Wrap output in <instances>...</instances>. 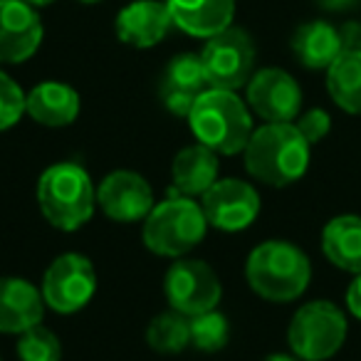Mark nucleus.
<instances>
[{"label":"nucleus","mask_w":361,"mask_h":361,"mask_svg":"<svg viewBox=\"0 0 361 361\" xmlns=\"http://www.w3.org/2000/svg\"><path fill=\"white\" fill-rule=\"evenodd\" d=\"M292 52L307 70H329L344 52L341 30L324 20L305 23L292 35Z\"/></svg>","instance_id":"19"},{"label":"nucleus","mask_w":361,"mask_h":361,"mask_svg":"<svg viewBox=\"0 0 361 361\" xmlns=\"http://www.w3.org/2000/svg\"><path fill=\"white\" fill-rule=\"evenodd\" d=\"M146 341L159 354H178L191 344V317L176 310L154 317L146 329Z\"/></svg>","instance_id":"23"},{"label":"nucleus","mask_w":361,"mask_h":361,"mask_svg":"<svg viewBox=\"0 0 361 361\" xmlns=\"http://www.w3.org/2000/svg\"><path fill=\"white\" fill-rule=\"evenodd\" d=\"M208 85L216 90H240L255 70V42L243 27H226L208 37L201 52Z\"/></svg>","instance_id":"7"},{"label":"nucleus","mask_w":361,"mask_h":361,"mask_svg":"<svg viewBox=\"0 0 361 361\" xmlns=\"http://www.w3.org/2000/svg\"><path fill=\"white\" fill-rule=\"evenodd\" d=\"M42 20L25 0H0V62L30 60L42 42Z\"/></svg>","instance_id":"12"},{"label":"nucleus","mask_w":361,"mask_h":361,"mask_svg":"<svg viewBox=\"0 0 361 361\" xmlns=\"http://www.w3.org/2000/svg\"><path fill=\"white\" fill-rule=\"evenodd\" d=\"M208 226L226 233L245 231L260 213L257 191L240 178H221L201 196Z\"/></svg>","instance_id":"10"},{"label":"nucleus","mask_w":361,"mask_h":361,"mask_svg":"<svg viewBox=\"0 0 361 361\" xmlns=\"http://www.w3.org/2000/svg\"><path fill=\"white\" fill-rule=\"evenodd\" d=\"M186 119L198 144L226 156L245 151L247 141L255 131L250 106H245V102L233 90L208 87L196 99Z\"/></svg>","instance_id":"2"},{"label":"nucleus","mask_w":361,"mask_h":361,"mask_svg":"<svg viewBox=\"0 0 361 361\" xmlns=\"http://www.w3.org/2000/svg\"><path fill=\"white\" fill-rule=\"evenodd\" d=\"M231 339V324H228L226 314L218 310H208L201 314L191 317V344L198 351H221Z\"/></svg>","instance_id":"24"},{"label":"nucleus","mask_w":361,"mask_h":361,"mask_svg":"<svg viewBox=\"0 0 361 361\" xmlns=\"http://www.w3.org/2000/svg\"><path fill=\"white\" fill-rule=\"evenodd\" d=\"M173 25L191 37L218 35L233 25L235 0H166Z\"/></svg>","instance_id":"17"},{"label":"nucleus","mask_w":361,"mask_h":361,"mask_svg":"<svg viewBox=\"0 0 361 361\" xmlns=\"http://www.w3.org/2000/svg\"><path fill=\"white\" fill-rule=\"evenodd\" d=\"M0 361H3V359H0Z\"/></svg>","instance_id":"34"},{"label":"nucleus","mask_w":361,"mask_h":361,"mask_svg":"<svg viewBox=\"0 0 361 361\" xmlns=\"http://www.w3.org/2000/svg\"><path fill=\"white\" fill-rule=\"evenodd\" d=\"M322 252L334 267L351 275L361 272V216L331 218L322 231Z\"/></svg>","instance_id":"21"},{"label":"nucleus","mask_w":361,"mask_h":361,"mask_svg":"<svg viewBox=\"0 0 361 361\" xmlns=\"http://www.w3.org/2000/svg\"><path fill=\"white\" fill-rule=\"evenodd\" d=\"M341 40H344V52L349 50H361V25L359 23H346L339 27Z\"/></svg>","instance_id":"28"},{"label":"nucleus","mask_w":361,"mask_h":361,"mask_svg":"<svg viewBox=\"0 0 361 361\" xmlns=\"http://www.w3.org/2000/svg\"><path fill=\"white\" fill-rule=\"evenodd\" d=\"M80 3H87V6H92V3H102V0H80Z\"/></svg>","instance_id":"33"},{"label":"nucleus","mask_w":361,"mask_h":361,"mask_svg":"<svg viewBox=\"0 0 361 361\" xmlns=\"http://www.w3.org/2000/svg\"><path fill=\"white\" fill-rule=\"evenodd\" d=\"M82 99L65 82H40L25 94V111L42 126H67L80 116Z\"/></svg>","instance_id":"18"},{"label":"nucleus","mask_w":361,"mask_h":361,"mask_svg":"<svg viewBox=\"0 0 361 361\" xmlns=\"http://www.w3.org/2000/svg\"><path fill=\"white\" fill-rule=\"evenodd\" d=\"M166 300L171 310L186 317L216 310L221 302L223 287L216 270L203 260H178L169 267L164 280Z\"/></svg>","instance_id":"9"},{"label":"nucleus","mask_w":361,"mask_h":361,"mask_svg":"<svg viewBox=\"0 0 361 361\" xmlns=\"http://www.w3.org/2000/svg\"><path fill=\"white\" fill-rule=\"evenodd\" d=\"M18 356L20 361H62V344L55 331L35 324L20 334Z\"/></svg>","instance_id":"25"},{"label":"nucleus","mask_w":361,"mask_h":361,"mask_svg":"<svg viewBox=\"0 0 361 361\" xmlns=\"http://www.w3.org/2000/svg\"><path fill=\"white\" fill-rule=\"evenodd\" d=\"M25 114V94L11 75L0 70V131L11 129Z\"/></svg>","instance_id":"26"},{"label":"nucleus","mask_w":361,"mask_h":361,"mask_svg":"<svg viewBox=\"0 0 361 361\" xmlns=\"http://www.w3.org/2000/svg\"><path fill=\"white\" fill-rule=\"evenodd\" d=\"M27 6H32V8H45V6H52L55 0H25Z\"/></svg>","instance_id":"32"},{"label":"nucleus","mask_w":361,"mask_h":361,"mask_svg":"<svg viewBox=\"0 0 361 361\" xmlns=\"http://www.w3.org/2000/svg\"><path fill=\"white\" fill-rule=\"evenodd\" d=\"M45 314L42 292L23 277H0V331L23 334Z\"/></svg>","instance_id":"16"},{"label":"nucleus","mask_w":361,"mask_h":361,"mask_svg":"<svg viewBox=\"0 0 361 361\" xmlns=\"http://www.w3.org/2000/svg\"><path fill=\"white\" fill-rule=\"evenodd\" d=\"M324 11H334V13H339V11H351V8L359 3V0H317Z\"/></svg>","instance_id":"30"},{"label":"nucleus","mask_w":361,"mask_h":361,"mask_svg":"<svg viewBox=\"0 0 361 361\" xmlns=\"http://www.w3.org/2000/svg\"><path fill=\"white\" fill-rule=\"evenodd\" d=\"M245 277L252 292L270 302H292L307 290L312 277L310 257L287 240L260 243L250 252Z\"/></svg>","instance_id":"3"},{"label":"nucleus","mask_w":361,"mask_h":361,"mask_svg":"<svg viewBox=\"0 0 361 361\" xmlns=\"http://www.w3.org/2000/svg\"><path fill=\"white\" fill-rule=\"evenodd\" d=\"M208 77L203 70L201 55H176L173 60L166 65L164 77L159 85V97L164 106L176 116H188L193 109L196 99L208 90Z\"/></svg>","instance_id":"14"},{"label":"nucleus","mask_w":361,"mask_h":361,"mask_svg":"<svg viewBox=\"0 0 361 361\" xmlns=\"http://www.w3.org/2000/svg\"><path fill=\"white\" fill-rule=\"evenodd\" d=\"M99 208L119 223H136L154 208V191L149 180L134 171H114L97 188Z\"/></svg>","instance_id":"13"},{"label":"nucleus","mask_w":361,"mask_h":361,"mask_svg":"<svg viewBox=\"0 0 361 361\" xmlns=\"http://www.w3.org/2000/svg\"><path fill=\"white\" fill-rule=\"evenodd\" d=\"M247 106L265 121H292L300 116L302 90L285 70L265 67L247 82Z\"/></svg>","instance_id":"11"},{"label":"nucleus","mask_w":361,"mask_h":361,"mask_svg":"<svg viewBox=\"0 0 361 361\" xmlns=\"http://www.w3.org/2000/svg\"><path fill=\"white\" fill-rule=\"evenodd\" d=\"M326 90L336 106L361 116V50L341 52L326 70Z\"/></svg>","instance_id":"22"},{"label":"nucleus","mask_w":361,"mask_h":361,"mask_svg":"<svg viewBox=\"0 0 361 361\" xmlns=\"http://www.w3.org/2000/svg\"><path fill=\"white\" fill-rule=\"evenodd\" d=\"M173 188L180 196H203L218 180V154L203 144L186 146L178 151L171 166Z\"/></svg>","instance_id":"20"},{"label":"nucleus","mask_w":361,"mask_h":361,"mask_svg":"<svg viewBox=\"0 0 361 361\" xmlns=\"http://www.w3.org/2000/svg\"><path fill=\"white\" fill-rule=\"evenodd\" d=\"M297 129H300V134L307 139V144H317V141H322L326 134H329V126H331V119L329 114H326L324 109H310L305 111V114L297 119Z\"/></svg>","instance_id":"27"},{"label":"nucleus","mask_w":361,"mask_h":361,"mask_svg":"<svg viewBox=\"0 0 361 361\" xmlns=\"http://www.w3.org/2000/svg\"><path fill=\"white\" fill-rule=\"evenodd\" d=\"M346 307H349V312L356 319H361V272L354 277V282L346 290Z\"/></svg>","instance_id":"29"},{"label":"nucleus","mask_w":361,"mask_h":361,"mask_svg":"<svg viewBox=\"0 0 361 361\" xmlns=\"http://www.w3.org/2000/svg\"><path fill=\"white\" fill-rule=\"evenodd\" d=\"M243 154L247 173L275 188L300 180L310 166V144L292 121H267L255 129Z\"/></svg>","instance_id":"1"},{"label":"nucleus","mask_w":361,"mask_h":361,"mask_svg":"<svg viewBox=\"0 0 361 361\" xmlns=\"http://www.w3.org/2000/svg\"><path fill=\"white\" fill-rule=\"evenodd\" d=\"M40 211L57 231H77L94 213L97 191L90 173L80 164H55L40 176L37 183Z\"/></svg>","instance_id":"4"},{"label":"nucleus","mask_w":361,"mask_h":361,"mask_svg":"<svg viewBox=\"0 0 361 361\" xmlns=\"http://www.w3.org/2000/svg\"><path fill=\"white\" fill-rule=\"evenodd\" d=\"M346 317L336 305L317 300L295 312L287 329V341L302 361L331 359L346 341Z\"/></svg>","instance_id":"6"},{"label":"nucleus","mask_w":361,"mask_h":361,"mask_svg":"<svg viewBox=\"0 0 361 361\" xmlns=\"http://www.w3.org/2000/svg\"><path fill=\"white\" fill-rule=\"evenodd\" d=\"M171 27H173V18L169 6L161 0H134L116 16V35L124 45L136 50L159 45Z\"/></svg>","instance_id":"15"},{"label":"nucleus","mask_w":361,"mask_h":361,"mask_svg":"<svg viewBox=\"0 0 361 361\" xmlns=\"http://www.w3.org/2000/svg\"><path fill=\"white\" fill-rule=\"evenodd\" d=\"M40 292L50 310L60 314H75L90 305L97 292L94 265L80 252H65L47 267Z\"/></svg>","instance_id":"8"},{"label":"nucleus","mask_w":361,"mask_h":361,"mask_svg":"<svg viewBox=\"0 0 361 361\" xmlns=\"http://www.w3.org/2000/svg\"><path fill=\"white\" fill-rule=\"evenodd\" d=\"M206 213L193 198L176 196L151 208L144 223V245L161 257H180L191 252L206 235Z\"/></svg>","instance_id":"5"},{"label":"nucleus","mask_w":361,"mask_h":361,"mask_svg":"<svg viewBox=\"0 0 361 361\" xmlns=\"http://www.w3.org/2000/svg\"><path fill=\"white\" fill-rule=\"evenodd\" d=\"M262 361H302V359H297V356H290V354H270V356H265Z\"/></svg>","instance_id":"31"}]
</instances>
